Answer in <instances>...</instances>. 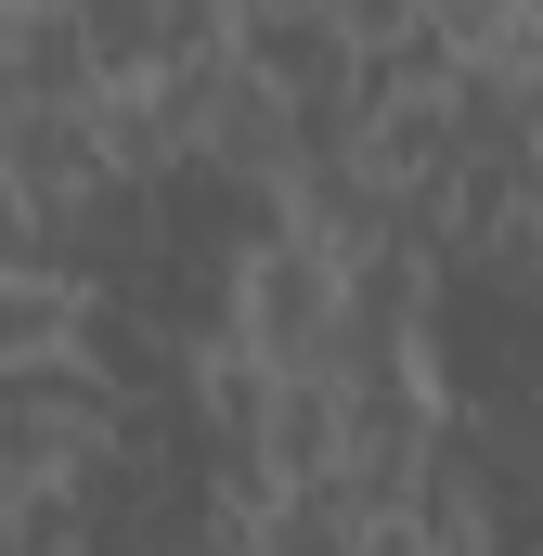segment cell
Listing matches in <instances>:
<instances>
[{"label": "cell", "instance_id": "cell-6", "mask_svg": "<svg viewBox=\"0 0 543 556\" xmlns=\"http://www.w3.org/2000/svg\"><path fill=\"white\" fill-rule=\"evenodd\" d=\"M376 505L350 492V479H298V492H272L260 518H247V556H376Z\"/></svg>", "mask_w": 543, "mask_h": 556}, {"label": "cell", "instance_id": "cell-2", "mask_svg": "<svg viewBox=\"0 0 543 556\" xmlns=\"http://www.w3.org/2000/svg\"><path fill=\"white\" fill-rule=\"evenodd\" d=\"M337 324H350V273L298 220H272L260 247L233 260V324L220 337H247L272 376H337Z\"/></svg>", "mask_w": 543, "mask_h": 556}, {"label": "cell", "instance_id": "cell-1", "mask_svg": "<svg viewBox=\"0 0 543 556\" xmlns=\"http://www.w3.org/2000/svg\"><path fill=\"white\" fill-rule=\"evenodd\" d=\"M117 427H130V389L91 376L78 350H65V363H13V376H0V492H65V479H91V466L117 453Z\"/></svg>", "mask_w": 543, "mask_h": 556}, {"label": "cell", "instance_id": "cell-4", "mask_svg": "<svg viewBox=\"0 0 543 556\" xmlns=\"http://www.w3.org/2000/svg\"><path fill=\"white\" fill-rule=\"evenodd\" d=\"M91 65L104 78H168L181 52H220L233 39V0H65Z\"/></svg>", "mask_w": 543, "mask_h": 556}, {"label": "cell", "instance_id": "cell-10", "mask_svg": "<svg viewBox=\"0 0 543 556\" xmlns=\"http://www.w3.org/2000/svg\"><path fill=\"white\" fill-rule=\"evenodd\" d=\"M0 556H13V492H0Z\"/></svg>", "mask_w": 543, "mask_h": 556}, {"label": "cell", "instance_id": "cell-3", "mask_svg": "<svg viewBox=\"0 0 543 556\" xmlns=\"http://www.w3.org/2000/svg\"><path fill=\"white\" fill-rule=\"evenodd\" d=\"M233 52L285 104H350L363 91V39H350L337 0H233Z\"/></svg>", "mask_w": 543, "mask_h": 556}, {"label": "cell", "instance_id": "cell-7", "mask_svg": "<svg viewBox=\"0 0 543 556\" xmlns=\"http://www.w3.org/2000/svg\"><path fill=\"white\" fill-rule=\"evenodd\" d=\"M91 324V285L78 273H0V376L13 363H65Z\"/></svg>", "mask_w": 543, "mask_h": 556}, {"label": "cell", "instance_id": "cell-9", "mask_svg": "<svg viewBox=\"0 0 543 556\" xmlns=\"http://www.w3.org/2000/svg\"><path fill=\"white\" fill-rule=\"evenodd\" d=\"M26 117V65H13V0H0V130Z\"/></svg>", "mask_w": 543, "mask_h": 556}, {"label": "cell", "instance_id": "cell-5", "mask_svg": "<svg viewBox=\"0 0 543 556\" xmlns=\"http://www.w3.org/2000/svg\"><path fill=\"white\" fill-rule=\"evenodd\" d=\"M402 531H414V556H492V466H479V427L466 415L427 440V466L402 492Z\"/></svg>", "mask_w": 543, "mask_h": 556}, {"label": "cell", "instance_id": "cell-8", "mask_svg": "<svg viewBox=\"0 0 543 556\" xmlns=\"http://www.w3.org/2000/svg\"><path fill=\"white\" fill-rule=\"evenodd\" d=\"M13 556H91V505H78V479H65V492H13Z\"/></svg>", "mask_w": 543, "mask_h": 556}]
</instances>
